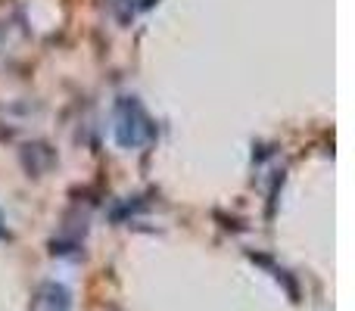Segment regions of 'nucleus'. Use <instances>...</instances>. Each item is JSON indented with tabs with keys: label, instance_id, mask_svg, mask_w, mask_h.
I'll list each match as a JSON object with an SVG mask.
<instances>
[{
	"label": "nucleus",
	"instance_id": "1",
	"mask_svg": "<svg viewBox=\"0 0 355 311\" xmlns=\"http://www.w3.org/2000/svg\"><path fill=\"white\" fill-rule=\"evenodd\" d=\"M147 134V116H144L141 103L135 97H122L119 103V128H116V137L122 147H137Z\"/></svg>",
	"mask_w": 355,
	"mask_h": 311
},
{
	"label": "nucleus",
	"instance_id": "2",
	"mask_svg": "<svg viewBox=\"0 0 355 311\" xmlns=\"http://www.w3.org/2000/svg\"><path fill=\"white\" fill-rule=\"evenodd\" d=\"M44 296H47V308L50 311H69V305H72V296H69L66 287H60V283H47L44 287Z\"/></svg>",
	"mask_w": 355,
	"mask_h": 311
},
{
	"label": "nucleus",
	"instance_id": "3",
	"mask_svg": "<svg viewBox=\"0 0 355 311\" xmlns=\"http://www.w3.org/2000/svg\"><path fill=\"white\" fill-rule=\"evenodd\" d=\"M0 237H6V231H3V227H0Z\"/></svg>",
	"mask_w": 355,
	"mask_h": 311
}]
</instances>
